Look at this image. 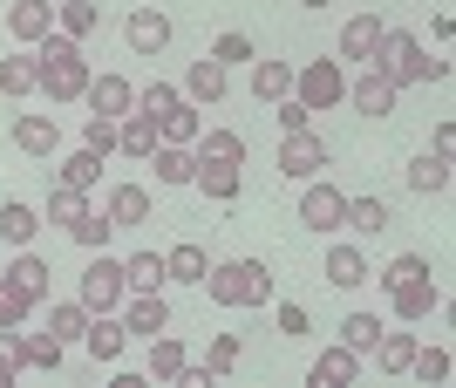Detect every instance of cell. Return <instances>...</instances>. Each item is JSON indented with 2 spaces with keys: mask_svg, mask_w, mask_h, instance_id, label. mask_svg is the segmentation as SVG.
I'll return each instance as SVG.
<instances>
[{
  "mask_svg": "<svg viewBox=\"0 0 456 388\" xmlns=\"http://www.w3.org/2000/svg\"><path fill=\"white\" fill-rule=\"evenodd\" d=\"M48 28H55V7H48V0H14V7H7V35L14 41H41Z\"/></svg>",
  "mask_w": 456,
  "mask_h": 388,
  "instance_id": "d6986e66",
  "label": "cell"
},
{
  "mask_svg": "<svg viewBox=\"0 0 456 388\" xmlns=\"http://www.w3.org/2000/svg\"><path fill=\"white\" fill-rule=\"evenodd\" d=\"M116 150L123 157H151L157 150V117H136V109L116 117Z\"/></svg>",
  "mask_w": 456,
  "mask_h": 388,
  "instance_id": "cb8c5ba5",
  "label": "cell"
},
{
  "mask_svg": "<svg viewBox=\"0 0 456 388\" xmlns=\"http://www.w3.org/2000/svg\"><path fill=\"white\" fill-rule=\"evenodd\" d=\"M191 164H198V157H191ZM191 184H198L205 198H218V205H232V198H239V164H198Z\"/></svg>",
  "mask_w": 456,
  "mask_h": 388,
  "instance_id": "83f0119b",
  "label": "cell"
},
{
  "mask_svg": "<svg viewBox=\"0 0 456 388\" xmlns=\"http://www.w3.org/2000/svg\"><path fill=\"white\" fill-rule=\"evenodd\" d=\"M300 7H334V0H300Z\"/></svg>",
  "mask_w": 456,
  "mask_h": 388,
  "instance_id": "11a10c76",
  "label": "cell"
},
{
  "mask_svg": "<svg viewBox=\"0 0 456 388\" xmlns=\"http://www.w3.org/2000/svg\"><path fill=\"white\" fill-rule=\"evenodd\" d=\"M0 361H14V368H20V327H0Z\"/></svg>",
  "mask_w": 456,
  "mask_h": 388,
  "instance_id": "816d5d0a",
  "label": "cell"
},
{
  "mask_svg": "<svg viewBox=\"0 0 456 388\" xmlns=\"http://www.w3.org/2000/svg\"><path fill=\"white\" fill-rule=\"evenodd\" d=\"M171 102H177V89H171V82H151V89H136V109H143V117H164Z\"/></svg>",
  "mask_w": 456,
  "mask_h": 388,
  "instance_id": "681fc988",
  "label": "cell"
},
{
  "mask_svg": "<svg viewBox=\"0 0 456 388\" xmlns=\"http://www.w3.org/2000/svg\"><path fill=\"white\" fill-rule=\"evenodd\" d=\"M347 232H388V205L381 198H347Z\"/></svg>",
  "mask_w": 456,
  "mask_h": 388,
  "instance_id": "8d00e7d4",
  "label": "cell"
},
{
  "mask_svg": "<svg viewBox=\"0 0 456 388\" xmlns=\"http://www.w3.org/2000/svg\"><path fill=\"white\" fill-rule=\"evenodd\" d=\"M205 266H211V259H205V246H191V238L164 253V272H171L177 287H198V279H205Z\"/></svg>",
  "mask_w": 456,
  "mask_h": 388,
  "instance_id": "4dcf8cb0",
  "label": "cell"
},
{
  "mask_svg": "<svg viewBox=\"0 0 456 388\" xmlns=\"http://www.w3.org/2000/svg\"><path fill=\"white\" fill-rule=\"evenodd\" d=\"M409 191H450V157H436V150H422L416 164H409Z\"/></svg>",
  "mask_w": 456,
  "mask_h": 388,
  "instance_id": "d6a6232c",
  "label": "cell"
},
{
  "mask_svg": "<svg viewBox=\"0 0 456 388\" xmlns=\"http://www.w3.org/2000/svg\"><path fill=\"white\" fill-rule=\"evenodd\" d=\"M211 61H252V35H239V28L218 35V41H211Z\"/></svg>",
  "mask_w": 456,
  "mask_h": 388,
  "instance_id": "c3c4849f",
  "label": "cell"
},
{
  "mask_svg": "<svg viewBox=\"0 0 456 388\" xmlns=\"http://www.w3.org/2000/svg\"><path fill=\"white\" fill-rule=\"evenodd\" d=\"M191 354H184V341H171V334H151V382H177V368H184Z\"/></svg>",
  "mask_w": 456,
  "mask_h": 388,
  "instance_id": "f546056e",
  "label": "cell"
},
{
  "mask_svg": "<svg viewBox=\"0 0 456 388\" xmlns=\"http://www.w3.org/2000/svg\"><path fill=\"white\" fill-rule=\"evenodd\" d=\"M388 300H395L402 320H429V307H436V287H429V279H409V287H395Z\"/></svg>",
  "mask_w": 456,
  "mask_h": 388,
  "instance_id": "d590c367",
  "label": "cell"
},
{
  "mask_svg": "<svg viewBox=\"0 0 456 388\" xmlns=\"http://www.w3.org/2000/svg\"><path fill=\"white\" fill-rule=\"evenodd\" d=\"M252 96L259 102L293 96V69H286V61H252Z\"/></svg>",
  "mask_w": 456,
  "mask_h": 388,
  "instance_id": "836d02e7",
  "label": "cell"
},
{
  "mask_svg": "<svg viewBox=\"0 0 456 388\" xmlns=\"http://www.w3.org/2000/svg\"><path fill=\"white\" fill-rule=\"evenodd\" d=\"M280 171L293 177V184H306V177H327V143L314 130H293L280 143Z\"/></svg>",
  "mask_w": 456,
  "mask_h": 388,
  "instance_id": "52a82bcc",
  "label": "cell"
},
{
  "mask_svg": "<svg viewBox=\"0 0 456 388\" xmlns=\"http://www.w3.org/2000/svg\"><path fill=\"white\" fill-rule=\"evenodd\" d=\"M280 130L293 136V130H314V109H306L300 96H280Z\"/></svg>",
  "mask_w": 456,
  "mask_h": 388,
  "instance_id": "f907efd6",
  "label": "cell"
},
{
  "mask_svg": "<svg viewBox=\"0 0 456 388\" xmlns=\"http://www.w3.org/2000/svg\"><path fill=\"white\" fill-rule=\"evenodd\" d=\"M368 69H381L395 89H409V82H450V61H429V55H422V41L402 35V28H388V35H381V48H375V61H368Z\"/></svg>",
  "mask_w": 456,
  "mask_h": 388,
  "instance_id": "3957f363",
  "label": "cell"
},
{
  "mask_svg": "<svg viewBox=\"0 0 456 388\" xmlns=\"http://www.w3.org/2000/svg\"><path fill=\"white\" fill-rule=\"evenodd\" d=\"M341 341H347L354 354H368V348L381 341V313H347V320H341Z\"/></svg>",
  "mask_w": 456,
  "mask_h": 388,
  "instance_id": "ab89813d",
  "label": "cell"
},
{
  "mask_svg": "<svg viewBox=\"0 0 456 388\" xmlns=\"http://www.w3.org/2000/svg\"><path fill=\"white\" fill-rule=\"evenodd\" d=\"M82 212H89V198H82V191H69V184H55V191H48V218H55L61 232H69Z\"/></svg>",
  "mask_w": 456,
  "mask_h": 388,
  "instance_id": "7bdbcfd3",
  "label": "cell"
},
{
  "mask_svg": "<svg viewBox=\"0 0 456 388\" xmlns=\"http://www.w3.org/2000/svg\"><path fill=\"white\" fill-rule=\"evenodd\" d=\"M327 287H341V293L368 287V259H362V246H334V253H327Z\"/></svg>",
  "mask_w": 456,
  "mask_h": 388,
  "instance_id": "44dd1931",
  "label": "cell"
},
{
  "mask_svg": "<svg viewBox=\"0 0 456 388\" xmlns=\"http://www.w3.org/2000/svg\"><path fill=\"white\" fill-rule=\"evenodd\" d=\"M198 287H205L218 307H266L280 279H273L266 259H225V266H205V279H198Z\"/></svg>",
  "mask_w": 456,
  "mask_h": 388,
  "instance_id": "6da1fadb",
  "label": "cell"
},
{
  "mask_svg": "<svg viewBox=\"0 0 456 388\" xmlns=\"http://www.w3.org/2000/svg\"><path fill=\"white\" fill-rule=\"evenodd\" d=\"M293 96L321 117V109H334V102H347V76L341 61H306V69H293Z\"/></svg>",
  "mask_w": 456,
  "mask_h": 388,
  "instance_id": "5b68a950",
  "label": "cell"
},
{
  "mask_svg": "<svg viewBox=\"0 0 456 388\" xmlns=\"http://www.w3.org/2000/svg\"><path fill=\"white\" fill-rule=\"evenodd\" d=\"M110 232H116V225H110V212H82L76 225H69V238H76L82 253H102V246H110Z\"/></svg>",
  "mask_w": 456,
  "mask_h": 388,
  "instance_id": "f35d334b",
  "label": "cell"
},
{
  "mask_svg": "<svg viewBox=\"0 0 456 388\" xmlns=\"http://www.w3.org/2000/svg\"><path fill=\"white\" fill-rule=\"evenodd\" d=\"M205 368H211V375H232V368H239V334H218V341H211Z\"/></svg>",
  "mask_w": 456,
  "mask_h": 388,
  "instance_id": "7dc6e473",
  "label": "cell"
},
{
  "mask_svg": "<svg viewBox=\"0 0 456 388\" xmlns=\"http://www.w3.org/2000/svg\"><path fill=\"white\" fill-rule=\"evenodd\" d=\"M143 164H151V171H157V184H171V191H177V184H191V177H198V164H191V150H177V143H157V150L143 157Z\"/></svg>",
  "mask_w": 456,
  "mask_h": 388,
  "instance_id": "603a6c76",
  "label": "cell"
},
{
  "mask_svg": "<svg viewBox=\"0 0 456 388\" xmlns=\"http://www.w3.org/2000/svg\"><path fill=\"white\" fill-rule=\"evenodd\" d=\"M82 327H89V307H82V300L48 307V334H55V341H82Z\"/></svg>",
  "mask_w": 456,
  "mask_h": 388,
  "instance_id": "60d3db41",
  "label": "cell"
},
{
  "mask_svg": "<svg viewBox=\"0 0 456 388\" xmlns=\"http://www.w3.org/2000/svg\"><path fill=\"white\" fill-rule=\"evenodd\" d=\"M102 212H110L116 232H123V225H151V191H143V184H116Z\"/></svg>",
  "mask_w": 456,
  "mask_h": 388,
  "instance_id": "ac0fdd59",
  "label": "cell"
},
{
  "mask_svg": "<svg viewBox=\"0 0 456 388\" xmlns=\"http://www.w3.org/2000/svg\"><path fill=\"white\" fill-rule=\"evenodd\" d=\"M198 130H205V123H198V102H184V96L157 117V143H177V150H191V143H198Z\"/></svg>",
  "mask_w": 456,
  "mask_h": 388,
  "instance_id": "e0dca14e",
  "label": "cell"
},
{
  "mask_svg": "<svg viewBox=\"0 0 456 388\" xmlns=\"http://www.w3.org/2000/svg\"><path fill=\"white\" fill-rule=\"evenodd\" d=\"M123 279H130V293H157L171 272H164V253H130L123 259Z\"/></svg>",
  "mask_w": 456,
  "mask_h": 388,
  "instance_id": "1f68e13d",
  "label": "cell"
},
{
  "mask_svg": "<svg viewBox=\"0 0 456 388\" xmlns=\"http://www.w3.org/2000/svg\"><path fill=\"white\" fill-rule=\"evenodd\" d=\"M184 96L191 102H225V61H191V76H184Z\"/></svg>",
  "mask_w": 456,
  "mask_h": 388,
  "instance_id": "484cf974",
  "label": "cell"
},
{
  "mask_svg": "<svg viewBox=\"0 0 456 388\" xmlns=\"http://www.w3.org/2000/svg\"><path fill=\"white\" fill-rule=\"evenodd\" d=\"M381 35H388V20H381V14H354V20L341 28V55H347V61H375Z\"/></svg>",
  "mask_w": 456,
  "mask_h": 388,
  "instance_id": "9a60e30c",
  "label": "cell"
},
{
  "mask_svg": "<svg viewBox=\"0 0 456 388\" xmlns=\"http://www.w3.org/2000/svg\"><path fill=\"white\" fill-rule=\"evenodd\" d=\"M341 218H347V191H334L327 177H306V191H300V225H306V232H341Z\"/></svg>",
  "mask_w": 456,
  "mask_h": 388,
  "instance_id": "8992f818",
  "label": "cell"
},
{
  "mask_svg": "<svg viewBox=\"0 0 456 388\" xmlns=\"http://www.w3.org/2000/svg\"><path fill=\"white\" fill-rule=\"evenodd\" d=\"M123 293H130V279H123V259H110V253H95L89 266H82V279H76V300L89 313H116Z\"/></svg>",
  "mask_w": 456,
  "mask_h": 388,
  "instance_id": "277c9868",
  "label": "cell"
},
{
  "mask_svg": "<svg viewBox=\"0 0 456 388\" xmlns=\"http://www.w3.org/2000/svg\"><path fill=\"white\" fill-rule=\"evenodd\" d=\"M409 368H416L422 382H450V354H443V348H416V354H409Z\"/></svg>",
  "mask_w": 456,
  "mask_h": 388,
  "instance_id": "f6af8a7d",
  "label": "cell"
},
{
  "mask_svg": "<svg viewBox=\"0 0 456 388\" xmlns=\"http://www.w3.org/2000/svg\"><path fill=\"white\" fill-rule=\"evenodd\" d=\"M82 150L110 157V150H116V123H110V117H89V123H82Z\"/></svg>",
  "mask_w": 456,
  "mask_h": 388,
  "instance_id": "bcb514c9",
  "label": "cell"
},
{
  "mask_svg": "<svg viewBox=\"0 0 456 388\" xmlns=\"http://www.w3.org/2000/svg\"><path fill=\"white\" fill-rule=\"evenodd\" d=\"M354 375H362V354L341 341V348H321V361L306 368V382L314 388H354Z\"/></svg>",
  "mask_w": 456,
  "mask_h": 388,
  "instance_id": "7c38bea8",
  "label": "cell"
},
{
  "mask_svg": "<svg viewBox=\"0 0 456 388\" xmlns=\"http://www.w3.org/2000/svg\"><path fill=\"white\" fill-rule=\"evenodd\" d=\"M20 382V368H14V361H0V388H14Z\"/></svg>",
  "mask_w": 456,
  "mask_h": 388,
  "instance_id": "db71d44e",
  "label": "cell"
},
{
  "mask_svg": "<svg viewBox=\"0 0 456 388\" xmlns=\"http://www.w3.org/2000/svg\"><path fill=\"white\" fill-rule=\"evenodd\" d=\"M280 334H306V307H280Z\"/></svg>",
  "mask_w": 456,
  "mask_h": 388,
  "instance_id": "f5cc1de1",
  "label": "cell"
},
{
  "mask_svg": "<svg viewBox=\"0 0 456 388\" xmlns=\"http://www.w3.org/2000/svg\"><path fill=\"white\" fill-rule=\"evenodd\" d=\"M82 348H89L95 361H123V348H130V327H123L116 313H89V327H82Z\"/></svg>",
  "mask_w": 456,
  "mask_h": 388,
  "instance_id": "4fadbf2b",
  "label": "cell"
},
{
  "mask_svg": "<svg viewBox=\"0 0 456 388\" xmlns=\"http://www.w3.org/2000/svg\"><path fill=\"white\" fill-rule=\"evenodd\" d=\"M95 177H102V157L95 150H69L61 157V184H69V191H89Z\"/></svg>",
  "mask_w": 456,
  "mask_h": 388,
  "instance_id": "74e56055",
  "label": "cell"
},
{
  "mask_svg": "<svg viewBox=\"0 0 456 388\" xmlns=\"http://www.w3.org/2000/svg\"><path fill=\"white\" fill-rule=\"evenodd\" d=\"M20 368L55 375L61 368V341H55V334H20Z\"/></svg>",
  "mask_w": 456,
  "mask_h": 388,
  "instance_id": "e575fe53",
  "label": "cell"
},
{
  "mask_svg": "<svg viewBox=\"0 0 456 388\" xmlns=\"http://www.w3.org/2000/svg\"><path fill=\"white\" fill-rule=\"evenodd\" d=\"M95 20H102V7H95V0H61V7H55V35L89 41V35H95Z\"/></svg>",
  "mask_w": 456,
  "mask_h": 388,
  "instance_id": "4316f807",
  "label": "cell"
},
{
  "mask_svg": "<svg viewBox=\"0 0 456 388\" xmlns=\"http://www.w3.org/2000/svg\"><path fill=\"white\" fill-rule=\"evenodd\" d=\"M28 307H35V300H28L7 272H0V327H20V320H28Z\"/></svg>",
  "mask_w": 456,
  "mask_h": 388,
  "instance_id": "ee69618b",
  "label": "cell"
},
{
  "mask_svg": "<svg viewBox=\"0 0 456 388\" xmlns=\"http://www.w3.org/2000/svg\"><path fill=\"white\" fill-rule=\"evenodd\" d=\"M41 89H48V102H76L82 89H89V61H82V41H69V35H41Z\"/></svg>",
  "mask_w": 456,
  "mask_h": 388,
  "instance_id": "7a4b0ae2",
  "label": "cell"
},
{
  "mask_svg": "<svg viewBox=\"0 0 456 388\" xmlns=\"http://www.w3.org/2000/svg\"><path fill=\"white\" fill-rule=\"evenodd\" d=\"M191 157L198 164H246V143H239V130H198Z\"/></svg>",
  "mask_w": 456,
  "mask_h": 388,
  "instance_id": "ffe728a7",
  "label": "cell"
},
{
  "mask_svg": "<svg viewBox=\"0 0 456 388\" xmlns=\"http://www.w3.org/2000/svg\"><path fill=\"white\" fill-rule=\"evenodd\" d=\"M395 96H402V89L381 76V69H368L362 82H347V102H354V117H368V123H388V117H395Z\"/></svg>",
  "mask_w": 456,
  "mask_h": 388,
  "instance_id": "ba28073f",
  "label": "cell"
},
{
  "mask_svg": "<svg viewBox=\"0 0 456 388\" xmlns=\"http://www.w3.org/2000/svg\"><path fill=\"white\" fill-rule=\"evenodd\" d=\"M123 41H130L136 55H164V48H171V14H157V7H136V14L123 20Z\"/></svg>",
  "mask_w": 456,
  "mask_h": 388,
  "instance_id": "9c48e42d",
  "label": "cell"
},
{
  "mask_svg": "<svg viewBox=\"0 0 456 388\" xmlns=\"http://www.w3.org/2000/svg\"><path fill=\"white\" fill-rule=\"evenodd\" d=\"M41 89V61L28 55V48H14V55H0V96L20 102V96H35Z\"/></svg>",
  "mask_w": 456,
  "mask_h": 388,
  "instance_id": "5bb4252c",
  "label": "cell"
},
{
  "mask_svg": "<svg viewBox=\"0 0 456 388\" xmlns=\"http://www.w3.org/2000/svg\"><path fill=\"white\" fill-rule=\"evenodd\" d=\"M35 232H41V212L20 205V198H7V205H0V238H7V246H35Z\"/></svg>",
  "mask_w": 456,
  "mask_h": 388,
  "instance_id": "d4e9b609",
  "label": "cell"
},
{
  "mask_svg": "<svg viewBox=\"0 0 456 388\" xmlns=\"http://www.w3.org/2000/svg\"><path fill=\"white\" fill-rule=\"evenodd\" d=\"M7 279H14L28 300H48V279H55V272H48V259H41V253H28V246H20L14 266H7Z\"/></svg>",
  "mask_w": 456,
  "mask_h": 388,
  "instance_id": "7402d4cb",
  "label": "cell"
},
{
  "mask_svg": "<svg viewBox=\"0 0 456 388\" xmlns=\"http://www.w3.org/2000/svg\"><path fill=\"white\" fill-rule=\"evenodd\" d=\"M368 354H375V368H381V375H409V354H416V334H388V327H381V341H375Z\"/></svg>",
  "mask_w": 456,
  "mask_h": 388,
  "instance_id": "f1b7e54d",
  "label": "cell"
},
{
  "mask_svg": "<svg viewBox=\"0 0 456 388\" xmlns=\"http://www.w3.org/2000/svg\"><path fill=\"white\" fill-rule=\"evenodd\" d=\"M82 96H89V117H130L136 109V89L123 76H89V89H82Z\"/></svg>",
  "mask_w": 456,
  "mask_h": 388,
  "instance_id": "8fae6325",
  "label": "cell"
},
{
  "mask_svg": "<svg viewBox=\"0 0 456 388\" xmlns=\"http://www.w3.org/2000/svg\"><path fill=\"white\" fill-rule=\"evenodd\" d=\"M409 279H429V259H422V253H402V259H388V272H381V293L409 287Z\"/></svg>",
  "mask_w": 456,
  "mask_h": 388,
  "instance_id": "b9f144b4",
  "label": "cell"
},
{
  "mask_svg": "<svg viewBox=\"0 0 456 388\" xmlns=\"http://www.w3.org/2000/svg\"><path fill=\"white\" fill-rule=\"evenodd\" d=\"M14 150L55 157V150H61V123H55V117H14Z\"/></svg>",
  "mask_w": 456,
  "mask_h": 388,
  "instance_id": "2e32d148",
  "label": "cell"
},
{
  "mask_svg": "<svg viewBox=\"0 0 456 388\" xmlns=\"http://www.w3.org/2000/svg\"><path fill=\"white\" fill-rule=\"evenodd\" d=\"M123 300H130V307H123V327H130V334L151 341V334L171 327V300H164V287H157V293H123Z\"/></svg>",
  "mask_w": 456,
  "mask_h": 388,
  "instance_id": "30bf717a",
  "label": "cell"
}]
</instances>
